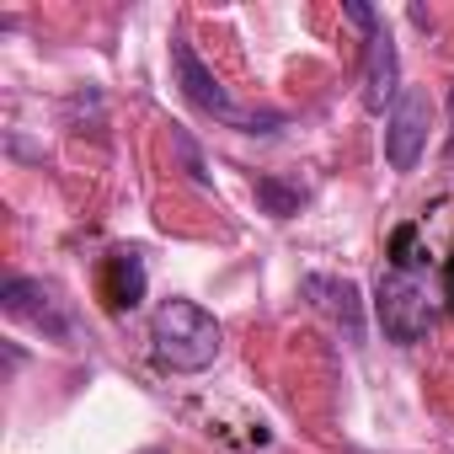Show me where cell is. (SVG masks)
I'll list each match as a JSON object with an SVG mask.
<instances>
[{"label": "cell", "mask_w": 454, "mask_h": 454, "mask_svg": "<svg viewBox=\"0 0 454 454\" xmlns=\"http://www.w3.org/2000/svg\"><path fill=\"white\" fill-rule=\"evenodd\" d=\"M449 113H454V91H449ZM449 150H454V134H449Z\"/></svg>", "instance_id": "cell-12"}, {"label": "cell", "mask_w": 454, "mask_h": 454, "mask_svg": "<svg viewBox=\"0 0 454 454\" xmlns=\"http://www.w3.org/2000/svg\"><path fill=\"white\" fill-rule=\"evenodd\" d=\"M257 203H262V214H273V219H289V214H300V203H305V192L294 187V182H284V176H257Z\"/></svg>", "instance_id": "cell-9"}, {"label": "cell", "mask_w": 454, "mask_h": 454, "mask_svg": "<svg viewBox=\"0 0 454 454\" xmlns=\"http://www.w3.org/2000/svg\"><path fill=\"white\" fill-rule=\"evenodd\" d=\"M102 294H107L113 310H134V305L145 300V262H139L134 247H123V252L107 257V268H102Z\"/></svg>", "instance_id": "cell-8"}, {"label": "cell", "mask_w": 454, "mask_h": 454, "mask_svg": "<svg viewBox=\"0 0 454 454\" xmlns=\"http://www.w3.org/2000/svg\"><path fill=\"white\" fill-rule=\"evenodd\" d=\"M427 129H433V102H427V91L406 86L395 97V107L385 113V160H390V171H411L422 160Z\"/></svg>", "instance_id": "cell-4"}, {"label": "cell", "mask_w": 454, "mask_h": 454, "mask_svg": "<svg viewBox=\"0 0 454 454\" xmlns=\"http://www.w3.org/2000/svg\"><path fill=\"white\" fill-rule=\"evenodd\" d=\"M374 316H380V326H385L390 342H401V348L422 342L427 326H433L427 284H422L417 273H395V268H390V273L374 284Z\"/></svg>", "instance_id": "cell-3"}, {"label": "cell", "mask_w": 454, "mask_h": 454, "mask_svg": "<svg viewBox=\"0 0 454 454\" xmlns=\"http://www.w3.org/2000/svg\"><path fill=\"white\" fill-rule=\"evenodd\" d=\"M390 262H395V273H417V262H422V252H417V224H401V231L390 236Z\"/></svg>", "instance_id": "cell-10"}, {"label": "cell", "mask_w": 454, "mask_h": 454, "mask_svg": "<svg viewBox=\"0 0 454 454\" xmlns=\"http://www.w3.org/2000/svg\"><path fill=\"white\" fill-rule=\"evenodd\" d=\"M395 97H401V59H395L390 27L380 22L364 38V107L369 113H385V107H395Z\"/></svg>", "instance_id": "cell-6"}, {"label": "cell", "mask_w": 454, "mask_h": 454, "mask_svg": "<svg viewBox=\"0 0 454 454\" xmlns=\"http://www.w3.org/2000/svg\"><path fill=\"white\" fill-rule=\"evenodd\" d=\"M171 145H176V155L187 160V176H192V182H208V171H203V160H198V145H192L187 134H171Z\"/></svg>", "instance_id": "cell-11"}, {"label": "cell", "mask_w": 454, "mask_h": 454, "mask_svg": "<svg viewBox=\"0 0 454 454\" xmlns=\"http://www.w3.org/2000/svg\"><path fill=\"white\" fill-rule=\"evenodd\" d=\"M145 454H166V449H145Z\"/></svg>", "instance_id": "cell-13"}, {"label": "cell", "mask_w": 454, "mask_h": 454, "mask_svg": "<svg viewBox=\"0 0 454 454\" xmlns=\"http://www.w3.org/2000/svg\"><path fill=\"white\" fill-rule=\"evenodd\" d=\"M150 342H155L160 369L198 374L219 358V321L198 300H160V310L150 321Z\"/></svg>", "instance_id": "cell-1"}, {"label": "cell", "mask_w": 454, "mask_h": 454, "mask_svg": "<svg viewBox=\"0 0 454 454\" xmlns=\"http://www.w3.org/2000/svg\"><path fill=\"white\" fill-rule=\"evenodd\" d=\"M305 294L316 310H326L348 342H364V300H358V284L353 278H332V273H310L305 278Z\"/></svg>", "instance_id": "cell-7"}, {"label": "cell", "mask_w": 454, "mask_h": 454, "mask_svg": "<svg viewBox=\"0 0 454 454\" xmlns=\"http://www.w3.org/2000/svg\"><path fill=\"white\" fill-rule=\"evenodd\" d=\"M171 70H176L182 97H187L198 113H208V118H219V123H231V129H241V134H273V129H278V113H252V107H241L231 91H224L219 75L192 54L187 38H171Z\"/></svg>", "instance_id": "cell-2"}, {"label": "cell", "mask_w": 454, "mask_h": 454, "mask_svg": "<svg viewBox=\"0 0 454 454\" xmlns=\"http://www.w3.org/2000/svg\"><path fill=\"white\" fill-rule=\"evenodd\" d=\"M0 305H6V316L38 326V332L54 337V342H70V337H75L70 310H65L59 294H54L49 284H38V278H6V284H0Z\"/></svg>", "instance_id": "cell-5"}]
</instances>
